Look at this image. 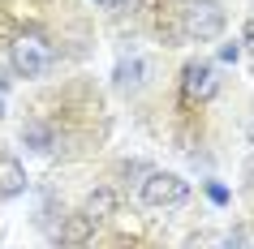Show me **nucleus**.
Listing matches in <instances>:
<instances>
[{
    "label": "nucleus",
    "instance_id": "obj_5",
    "mask_svg": "<svg viewBox=\"0 0 254 249\" xmlns=\"http://www.w3.org/2000/svg\"><path fill=\"white\" fill-rule=\"evenodd\" d=\"M26 194V168L13 155H0V198H17Z\"/></svg>",
    "mask_w": 254,
    "mask_h": 249
},
{
    "label": "nucleus",
    "instance_id": "obj_10",
    "mask_svg": "<svg viewBox=\"0 0 254 249\" xmlns=\"http://www.w3.org/2000/svg\"><path fill=\"white\" fill-rule=\"evenodd\" d=\"M241 48H246V52L254 56V22H250V26H246V30H241Z\"/></svg>",
    "mask_w": 254,
    "mask_h": 249
},
{
    "label": "nucleus",
    "instance_id": "obj_9",
    "mask_svg": "<svg viewBox=\"0 0 254 249\" xmlns=\"http://www.w3.org/2000/svg\"><path fill=\"white\" fill-rule=\"evenodd\" d=\"M22 138H26L30 150H39V155H48V150H52V133L43 129V125H26V129H22Z\"/></svg>",
    "mask_w": 254,
    "mask_h": 249
},
{
    "label": "nucleus",
    "instance_id": "obj_3",
    "mask_svg": "<svg viewBox=\"0 0 254 249\" xmlns=\"http://www.w3.org/2000/svg\"><path fill=\"white\" fill-rule=\"evenodd\" d=\"M190 198V185L177 176V172H147L142 181V202L155 210H168V206H181Z\"/></svg>",
    "mask_w": 254,
    "mask_h": 249
},
{
    "label": "nucleus",
    "instance_id": "obj_4",
    "mask_svg": "<svg viewBox=\"0 0 254 249\" xmlns=\"http://www.w3.org/2000/svg\"><path fill=\"white\" fill-rule=\"evenodd\" d=\"M181 86H186L190 99L207 103V99H215V91H220V73H215V65H207V60H194V65H186V73H181Z\"/></svg>",
    "mask_w": 254,
    "mask_h": 249
},
{
    "label": "nucleus",
    "instance_id": "obj_1",
    "mask_svg": "<svg viewBox=\"0 0 254 249\" xmlns=\"http://www.w3.org/2000/svg\"><path fill=\"white\" fill-rule=\"evenodd\" d=\"M177 26H181V35L194 39V43L220 39V30H224V4H220V0H181Z\"/></svg>",
    "mask_w": 254,
    "mask_h": 249
},
{
    "label": "nucleus",
    "instance_id": "obj_12",
    "mask_svg": "<svg viewBox=\"0 0 254 249\" xmlns=\"http://www.w3.org/2000/svg\"><path fill=\"white\" fill-rule=\"evenodd\" d=\"M4 91H9V82L0 78V116H4Z\"/></svg>",
    "mask_w": 254,
    "mask_h": 249
},
{
    "label": "nucleus",
    "instance_id": "obj_11",
    "mask_svg": "<svg viewBox=\"0 0 254 249\" xmlns=\"http://www.w3.org/2000/svg\"><path fill=\"white\" fill-rule=\"evenodd\" d=\"M220 56H224V60H237V56H241V43H224V48H220Z\"/></svg>",
    "mask_w": 254,
    "mask_h": 249
},
{
    "label": "nucleus",
    "instance_id": "obj_2",
    "mask_svg": "<svg viewBox=\"0 0 254 249\" xmlns=\"http://www.w3.org/2000/svg\"><path fill=\"white\" fill-rule=\"evenodd\" d=\"M48 65H52V43H48L43 30H22L9 43V69L17 78H39Z\"/></svg>",
    "mask_w": 254,
    "mask_h": 249
},
{
    "label": "nucleus",
    "instance_id": "obj_7",
    "mask_svg": "<svg viewBox=\"0 0 254 249\" xmlns=\"http://www.w3.org/2000/svg\"><path fill=\"white\" fill-rule=\"evenodd\" d=\"M91 228H95V223L78 210V215H69V219L61 223V232H56V236H61V245H82V241L91 236Z\"/></svg>",
    "mask_w": 254,
    "mask_h": 249
},
{
    "label": "nucleus",
    "instance_id": "obj_6",
    "mask_svg": "<svg viewBox=\"0 0 254 249\" xmlns=\"http://www.w3.org/2000/svg\"><path fill=\"white\" fill-rule=\"evenodd\" d=\"M112 210H117V194H112V189H95V194L86 198V202H82V215H86L91 223L108 219Z\"/></svg>",
    "mask_w": 254,
    "mask_h": 249
},
{
    "label": "nucleus",
    "instance_id": "obj_13",
    "mask_svg": "<svg viewBox=\"0 0 254 249\" xmlns=\"http://www.w3.org/2000/svg\"><path fill=\"white\" fill-rule=\"evenodd\" d=\"M99 4H104V9H121V4H125V0H99Z\"/></svg>",
    "mask_w": 254,
    "mask_h": 249
},
{
    "label": "nucleus",
    "instance_id": "obj_8",
    "mask_svg": "<svg viewBox=\"0 0 254 249\" xmlns=\"http://www.w3.org/2000/svg\"><path fill=\"white\" fill-rule=\"evenodd\" d=\"M142 73H147V65H142V60H125V65L117 69V86H121V91H125V86H138V82H142Z\"/></svg>",
    "mask_w": 254,
    "mask_h": 249
}]
</instances>
